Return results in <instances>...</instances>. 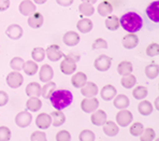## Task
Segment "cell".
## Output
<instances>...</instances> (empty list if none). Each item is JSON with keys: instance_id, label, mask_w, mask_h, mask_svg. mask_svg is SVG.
<instances>
[{"instance_id": "cell-1", "label": "cell", "mask_w": 159, "mask_h": 141, "mask_svg": "<svg viewBox=\"0 0 159 141\" xmlns=\"http://www.w3.org/2000/svg\"><path fill=\"white\" fill-rule=\"evenodd\" d=\"M119 24L126 31L135 34L143 27V18L135 12H128L121 16Z\"/></svg>"}, {"instance_id": "cell-2", "label": "cell", "mask_w": 159, "mask_h": 141, "mask_svg": "<svg viewBox=\"0 0 159 141\" xmlns=\"http://www.w3.org/2000/svg\"><path fill=\"white\" fill-rule=\"evenodd\" d=\"M51 103L56 110H62L69 107L73 101V94L68 90L54 91L50 97Z\"/></svg>"}, {"instance_id": "cell-3", "label": "cell", "mask_w": 159, "mask_h": 141, "mask_svg": "<svg viewBox=\"0 0 159 141\" xmlns=\"http://www.w3.org/2000/svg\"><path fill=\"white\" fill-rule=\"evenodd\" d=\"M81 108L85 113H93L99 108V100L96 97H86L81 101Z\"/></svg>"}, {"instance_id": "cell-4", "label": "cell", "mask_w": 159, "mask_h": 141, "mask_svg": "<svg viewBox=\"0 0 159 141\" xmlns=\"http://www.w3.org/2000/svg\"><path fill=\"white\" fill-rule=\"evenodd\" d=\"M95 68L98 70V71H107V70L111 68V65H112V58L109 57V56L104 55V54H102V55L98 56L97 58H96L95 60Z\"/></svg>"}, {"instance_id": "cell-5", "label": "cell", "mask_w": 159, "mask_h": 141, "mask_svg": "<svg viewBox=\"0 0 159 141\" xmlns=\"http://www.w3.org/2000/svg\"><path fill=\"white\" fill-rule=\"evenodd\" d=\"M133 120V115L130 111L127 109H120V111L116 114V122L120 127H126L128 126Z\"/></svg>"}, {"instance_id": "cell-6", "label": "cell", "mask_w": 159, "mask_h": 141, "mask_svg": "<svg viewBox=\"0 0 159 141\" xmlns=\"http://www.w3.org/2000/svg\"><path fill=\"white\" fill-rule=\"evenodd\" d=\"M45 55L48 56V58L51 62H58V60L64 57L65 54L60 50L59 45H57V44H52V45H50L45 50Z\"/></svg>"}, {"instance_id": "cell-7", "label": "cell", "mask_w": 159, "mask_h": 141, "mask_svg": "<svg viewBox=\"0 0 159 141\" xmlns=\"http://www.w3.org/2000/svg\"><path fill=\"white\" fill-rule=\"evenodd\" d=\"M23 82H24V78L20 73V71H13L10 72L7 77V84L10 86L11 88H18L22 86Z\"/></svg>"}, {"instance_id": "cell-8", "label": "cell", "mask_w": 159, "mask_h": 141, "mask_svg": "<svg viewBox=\"0 0 159 141\" xmlns=\"http://www.w3.org/2000/svg\"><path fill=\"white\" fill-rule=\"evenodd\" d=\"M31 121H32V116L29 111H22L16 114V116H15L16 125L20 128L28 127V126L31 124Z\"/></svg>"}, {"instance_id": "cell-9", "label": "cell", "mask_w": 159, "mask_h": 141, "mask_svg": "<svg viewBox=\"0 0 159 141\" xmlns=\"http://www.w3.org/2000/svg\"><path fill=\"white\" fill-rule=\"evenodd\" d=\"M65 59L61 62L60 64V70L64 74H67V76H71L75 72L76 70V63L74 60L70 59L69 57H67L66 55L64 56Z\"/></svg>"}, {"instance_id": "cell-10", "label": "cell", "mask_w": 159, "mask_h": 141, "mask_svg": "<svg viewBox=\"0 0 159 141\" xmlns=\"http://www.w3.org/2000/svg\"><path fill=\"white\" fill-rule=\"evenodd\" d=\"M18 10H20V14H23L24 16H29L36 12L37 7L31 0H23L20 3Z\"/></svg>"}, {"instance_id": "cell-11", "label": "cell", "mask_w": 159, "mask_h": 141, "mask_svg": "<svg viewBox=\"0 0 159 141\" xmlns=\"http://www.w3.org/2000/svg\"><path fill=\"white\" fill-rule=\"evenodd\" d=\"M146 14L148 18L154 23L159 22V1H153L146 8Z\"/></svg>"}, {"instance_id": "cell-12", "label": "cell", "mask_w": 159, "mask_h": 141, "mask_svg": "<svg viewBox=\"0 0 159 141\" xmlns=\"http://www.w3.org/2000/svg\"><path fill=\"white\" fill-rule=\"evenodd\" d=\"M98 86L93 82H86L85 85L81 87V94L85 97H96L98 95Z\"/></svg>"}, {"instance_id": "cell-13", "label": "cell", "mask_w": 159, "mask_h": 141, "mask_svg": "<svg viewBox=\"0 0 159 141\" xmlns=\"http://www.w3.org/2000/svg\"><path fill=\"white\" fill-rule=\"evenodd\" d=\"M23 28L17 24H12L10 25L6 30V35L12 40H18L23 37Z\"/></svg>"}, {"instance_id": "cell-14", "label": "cell", "mask_w": 159, "mask_h": 141, "mask_svg": "<svg viewBox=\"0 0 159 141\" xmlns=\"http://www.w3.org/2000/svg\"><path fill=\"white\" fill-rule=\"evenodd\" d=\"M54 77V70L50 65H43L40 68V72H39V78L40 81L46 83V82H50Z\"/></svg>"}, {"instance_id": "cell-15", "label": "cell", "mask_w": 159, "mask_h": 141, "mask_svg": "<svg viewBox=\"0 0 159 141\" xmlns=\"http://www.w3.org/2000/svg\"><path fill=\"white\" fill-rule=\"evenodd\" d=\"M92 123L93 125L96 126H102L104 123L107 121V113L103 111V110H96V111L93 112L92 114Z\"/></svg>"}, {"instance_id": "cell-16", "label": "cell", "mask_w": 159, "mask_h": 141, "mask_svg": "<svg viewBox=\"0 0 159 141\" xmlns=\"http://www.w3.org/2000/svg\"><path fill=\"white\" fill-rule=\"evenodd\" d=\"M116 95H117V90H116L113 85H111V84H107V85L103 86L101 92H100V96H101L102 99L106 100V101L112 100Z\"/></svg>"}, {"instance_id": "cell-17", "label": "cell", "mask_w": 159, "mask_h": 141, "mask_svg": "<svg viewBox=\"0 0 159 141\" xmlns=\"http://www.w3.org/2000/svg\"><path fill=\"white\" fill-rule=\"evenodd\" d=\"M138 44H139V38H138V36L135 34L130 32V34L126 35V36L124 37L123 45H124V48L127 49V50H132Z\"/></svg>"}, {"instance_id": "cell-18", "label": "cell", "mask_w": 159, "mask_h": 141, "mask_svg": "<svg viewBox=\"0 0 159 141\" xmlns=\"http://www.w3.org/2000/svg\"><path fill=\"white\" fill-rule=\"evenodd\" d=\"M36 124L40 129H48L52 124L51 115L48 113H40L36 119Z\"/></svg>"}, {"instance_id": "cell-19", "label": "cell", "mask_w": 159, "mask_h": 141, "mask_svg": "<svg viewBox=\"0 0 159 141\" xmlns=\"http://www.w3.org/2000/svg\"><path fill=\"white\" fill-rule=\"evenodd\" d=\"M64 43L68 46H75L80 42V35L75 31H68L64 35Z\"/></svg>"}, {"instance_id": "cell-20", "label": "cell", "mask_w": 159, "mask_h": 141, "mask_svg": "<svg viewBox=\"0 0 159 141\" xmlns=\"http://www.w3.org/2000/svg\"><path fill=\"white\" fill-rule=\"evenodd\" d=\"M43 22H44L43 15L38 12H34V14L29 15V17H28V25L31 28H34V29L41 27L43 25Z\"/></svg>"}, {"instance_id": "cell-21", "label": "cell", "mask_w": 159, "mask_h": 141, "mask_svg": "<svg viewBox=\"0 0 159 141\" xmlns=\"http://www.w3.org/2000/svg\"><path fill=\"white\" fill-rule=\"evenodd\" d=\"M87 82V76L84 72L80 71L73 74V77L71 78V83L74 87L81 88L82 86L85 85V83Z\"/></svg>"}, {"instance_id": "cell-22", "label": "cell", "mask_w": 159, "mask_h": 141, "mask_svg": "<svg viewBox=\"0 0 159 141\" xmlns=\"http://www.w3.org/2000/svg\"><path fill=\"white\" fill-rule=\"evenodd\" d=\"M93 27V24L92 22V20H89V18H82V20H80L78 22V24H76V28H78V30L80 32H82V34H88L89 31H92Z\"/></svg>"}, {"instance_id": "cell-23", "label": "cell", "mask_w": 159, "mask_h": 141, "mask_svg": "<svg viewBox=\"0 0 159 141\" xmlns=\"http://www.w3.org/2000/svg\"><path fill=\"white\" fill-rule=\"evenodd\" d=\"M114 99V107L117 108V109H127L130 105V100L128 98V96L126 95H116L115 97L113 98Z\"/></svg>"}, {"instance_id": "cell-24", "label": "cell", "mask_w": 159, "mask_h": 141, "mask_svg": "<svg viewBox=\"0 0 159 141\" xmlns=\"http://www.w3.org/2000/svg\"><path fill=\"white\" fill-rule=\"evenodd\" d=\"M50 115L51 119H52V124L55 127H59V126L64 125L65 122H66V115L60 110H56V111L52 112Z\"/></svg>"}, {"instance_id": "cell-25", "label": "cell", "mask_w": 159, "mask_h": 141, "mask_svg": "<svg viewBox=\"0 0 159 141\" xmlns=\"http://www.w3.org/2000/svg\"><path fill=\"white\" fill-rule=\"evenodd\" d=\"M102 126H103L104 134L107 136H109V137H114V136H116L119 133L118 125L112 121H107Z\"/></svg>"}, {"instance_id": "cell-26", "label": "cell", "mask_w": 159, "mask_h": 141, "mask_svg": "<svg viewBox=\"0 0 159 141\" xmlns=\"http://www.w3.org/2000/svg\"><path fill=\"white\" fill-rule=\"evenodd\" d=\"M26 94L28 97H40L41 96V86L37 82H31L26 86Z\"/></svg>"}, {"instance_id": "cell-27", "label": "cell", "mask_w": 159, "mask_h": 141, "mask_svg": "<svg viewBox=\"0 0 159 141\" xmlns=\"http://www.w3.org/2000/svg\"><path fill=\"white\" fill-rule=\"evenodd\" d=\"M138 110H139L140 114H142V115H144V116H147L153 112L154 108H153L152 102H149L148 100L142 99V101L138 106Z\"/></svg>"}, {"instance_id": "cell-28", "label": "cell", "mask_w": 159, "mask_h": 141, "mask_svg": "<svg viewBox=\"0 0 159 141\" xmlns=\"http://www.w3.org/2000/svg\"><path fill=\"white\" fill-rule=\"evenodd\" d=\"M132 71H133V66L128 60H124V62L119 63V65L117 66V72L121 77L132 73Z\"/></svg>"}, {"instance_id": "cell-29", "label": "cell", "mask_w": 159, "mask_h": 141, "mask_svg": "<svg viewBox=\"0 0 159 141\" xmlns=\"http://www.w3.org/2000/svg\"><path fill=\"white\" fill-rule=\"evenodd\" d=\"M26 107L29 111L38 112L42 108V101L39 99V97H29L26 102Z\"/></svg>"}, {"instance_id": "cell-30", "label": "cell", "mask_w": 159, "mask_h": 141, "mask_svg": "<svg viewBox=\"0 0 159 141\" xmlns=\"http://www.w3.org/2000/svg\"><path fill=\"white\" fill-rule=\"evenodd\" d=\"M23 70H24V72L27 76L31 77V76H34V74L38 72L39 66L36 62H34V60H27V62H25Z\"/></svg>"}, {"instance_id": "cell-31", "label": "cell", "mask_w": 159, "mask_h": 141, "mask_svg": "<svg viewBox=\"0 0 159 141\" xmlns=\"http://www.w3.org/2000/svg\"><path fill=\"white\" fill-rule=\"evenodd\" d=\"M98 13L100 14V16H107L109 14L113 12V6H112L111 2L109 1H102L101 3L98 6L97 8Z\"/></svg>"}, {"instance_id": "cell-32", "label": "cell", "mask_w": 159, "mask_h": 141, "mask_svg": "<svg viewBox=\"0 0 159 141\" xmlns=\"http://www.w3.org/2000/svg\"><path fill=\"white\" fill-rule=\"evenodd\" d=\"M106 27L111 31H115L117 30L119 27H120V24H119V18L116 15H111L107 16L106 20Z\"/></svg>"}, {"instance_id": "cell-33", "label": "cell", "mask_w": 159, "mask_h": 141, "mask_svg": "<svg viewBox=\"0 0 159 141\" xmlns=\"http://www.w3.org/2000/svg\"><path fill=\"white\" fill-rule=\"evenodd\" d=\"M55 90H56V84L54 82L52 81L46 82L45 85H43V87H41V96L43 98H45V99H48Z\"/></svg>"}, {"instance_id": "cell-34", "label": "cell", "mask_w": 159, "mask_h": 141, "mask_svg": "<svg viewBox=\"0 0 159 141\" xmlns=\"http://www.w3.org/2000/svg\"><path fill=\"white\" fill-rule=\"evenodd\" d=\"M120 83H121V85H123V87L129 90V88H132L133 86L137 84V78L131 73L127 74V76H123Z\"/></svg>"}, {"instance_id": "cell-35", "label": "cell", "mask_w": 159, "mask_h": 141, "mask_svg": "<svg viewBox=\"0 0 159 141\" xmlns=\"http://www.w3.org/2000/svg\"><path fill=\"white\" fill-rule=\"evenodd\" d=\"M159 73V67L156 63H152L148 66H146L145 68V74L148 79H156L158 77Z\"/></svg>"}, {"instance_id": "cell-36", "label": "cell", "mask_w": 159, "mask_h": 141, "mask_svg": "<svg viewBox=\"0 0 159 141\" xmlns=\"http://www.w3.org/2000/svg\"><path fill=\"white\" fill-rule=\"evenodd\" d=\"M148 95V92L145 86H137L134 87V90L132 91V96L134 99L137 100H142Z\"/></svg>"}, {"instance_id": "cell-37", "label": "cell", "mask_w": 159, "mask_h": 141, "mask_svg": "<svg viewBox=\"0 0 159 141\" xmlns=\"http://www.w3.org/2000/svg\"><path fill=\"white\" fill-rule=\"evenodd\" d=\"M31 56L32 59L36 63H40L42 60H44L45 58V50L43 48H34L31 52Z\"/></svg>"}, {"instance_id": "cell-38", "label": "cell", "mask_w": 159, "mask_h": 141, "mask_svg": "<svg viewBox=\"0 0 159 141\" xmlns=\"http://www.w3.org/2000/svg\"><path fill=\"white\" fill-rule=\"evenodd\" d=\"M79 11L83 14V15L90 16V15H93V12H95V8L93 7V4L87 3V2H82V3L79 6Z\"/></svg>"}, {"instance_id": "cell-39", "label": "cell", "mask_w": 159, "mask_h": 141, "mask_svg": "<svg viewBox=\"0 0 159 141\" xmlns=\"http://www.w3.org/2000/svg\"><path fill=\"white\" fill-rule=\"evenodd\" d=\"M25 60L20 57H13L10 62V67L12 68L14 71H20L24 68Z\"/></svg>"}, {"instance_id": "cell-40", "label": "cell", "mask_w": 159, "mask_h": 141, "mask_svg": "<svg viewBox=\"0 0 159 141\" xmlns=\"http://www.w3.org/2000/svg\"><path fill=\"white\" fill-rule=\"evenodd\" d=\"M141 137H140V140L141 141H152L155 139L156 137V133L153 128L148 127V128H145L143 130V133L141 134Z\"/></svg>"}, {"instance_id": "cell-41", "label": "cell", "mask_w": 159, "mask_h": 141, "mask_svg": "<svg viewBox=\"0 0 159 141\" xmlns=\"http://www.w3.org/2000/svg\"><path fill=\"white\" fill-rule=\"evenodd\" d=\"M143 130H144V126L140 122H135V123H133L130 126V134L132 136H134V137H140V135L143 133Z\"/></svg>"}, {"instance_id": "cell-42", "label": "cell", "mask_w": 159, "mask_h": 141, "mask_svg": "<svg viewBox=\"0 0 159 141\" xmlns=\"http://www.w3.org/2000/svg\"><path fill=\"white\" fill-rule=\"evenodd\" d=\"M79 140L80 141H95L96 140V136L89 129H85V130L81 131L79 136Z\"/></svg>"}, {"instance_id": "cell-43", "label": "cell", "mask_w": 159, "mask_h": 141, "mask_svg": "<svg viewBox=\"0 0 159 141\" xmlns=\"http://www.w3.org/2000/svg\"><path fill=\"white\" fill-rule=\"evenodd\" d=\"M146 54L149 57H154L159 54V44L158 43H151L146 48Z\"/></svg>"}, {"instance_id": "cell-44", "label": "cell", "mask_w": 159, "mask_h": 141, "mask_svg": "<svg viewBox=\"0 0 159 141\" xmlns=\"http://www.w3.org/2000/svg\"><path fill=\"white\" fill-rule=\"evenodd\" d=\"M11 139V130L7 126H0V141H9Z\"/></svg>"}, {"instance_id": "cell-45", "label": "cell", "mask_w": 159, "mask_h": 141, "mask_svg": "<svg viewBox=\"0 0 159 141\" xmlns=\"http://www.w3.org/2000/svg\"><path fill=\"white\" fill-rule=\"evenodd\" d=\"M99 49H107V42L102 38H98L93 43V50H99Z\"/></svg>"}, {"instance_id": "cell-46", "label": "cell", "mask_w": 159, "mask_h": 141, "mask_svg": "<svg viewBox=\"0 0 159 141\" xmlns=\"http://www.w3.org/2000/svg\"><path fill=\"white\" fill-rule=\"evenodd\" d=\"M30 140L31 141H46V135L43 131H34L30 136Z\"/></svg>"}, {"instance_id": "cell-47", "label": "cell", "mask_w": 159, "mask_h": 141, "mask_svg": "<svg viewBox=\"0 0 159 141\" xmlns=\"http://www.w3.org/2000/svg\"><path fill=\"white\" fill-rule=\"evenodd\" d=\"M56 140L57 141H70L71 140V135L67 130H60L56 135Z\"/></svg>"}, {"instance_id": "cell-48", "label": "cell", "mask_w": 159, "mask_h": 141, "mask_svg": "<svg viewBox=\"0 0 159 141\" xmlns=\"http://www.w3.org/2000/svg\"><path fill=\"white\" fill-rule=\"evenodd\" d=\"M9 102V95L3 91H0V107H3Z\"/></svg>"}, {"instance_id": "cell-49", "label": "cell", "mask_w": 159, "mask_h": 141, "mask_svg": "<svg viewBox=\"0 0 159 141\" xmlns=\"http://www.w3.org/2000/svg\"><path fill=\"white\" fill-rule=\"evenodd\" d=\"M9 8H10V0H0V12H3Z\"/></svg>"}, {"instance_id": "cell-50", "label": "cell", "mask_w": 159, "mask_h": 141, "mask_svg": "<svg viewBox=\"0 0 159 141\" xmlns=\"http://www.w3.org/2000/svg\"><path fill=\"white\" fill-rule=\"evenodd\" d=\"M74 0H56V2H57L59 6L61 7H69L71 6L72 3H73Z\"/></svg>"}, {"instance_id": "cell-51", "label": "cell", "mask_w": 159, "mask_h": 141, "mask_svg": "<svg viewBox=\"0 0 159 141\" xmlns=\"http://www.w3.org/2000/svg\"><path fill=\"white\" fill-rule=\"evenodd\" d=\"M67 57H69L70 59H72V60H74V62H79L80 60V55L78 53H69L68 55H66Z\"/></svg>"}, {"instance_id": "cell-52", "label": "cell", "mask_w": 159, "mask_h": 141, "mask_svg": "<svg viewBox=\"0 0 159 141\" xmlns=\"http://www.w3.org/2000/svg\"><path fill=\"white\" fill-rule=\"evenodd\" d=\"M82 2H87V3H90V4H93L97 2V0H82Z\"/></svg>"}, {"instance_id": "cell-53", "label": "cell", "mask_w": 159, "mask_h": 141, "mask_svg": "<svg viewBox=\"0 0 159 141\" xmlns=\"http://www.w3.org/2000/svg\"><path fill=\"white\" fill-rule=\"evenodd\" d=\"M36 3H38V4H43V3H45L48 0H34Z\"/></svg>"}, {"instance_id": "cell-54", "label": "cell", "mask_w": 159, "mask_h": 141, "mask_svg": "<svg viewBox=\"0 0 159 141\" xmlns=\"http://www.w3.org/2000/svg\"><path fill=\"white\" fill-rule=\"evenodd\" d=\"M155 106H156V109H159V107H158V98H156V100H155Z\"/></svg>"}]
</instances>
